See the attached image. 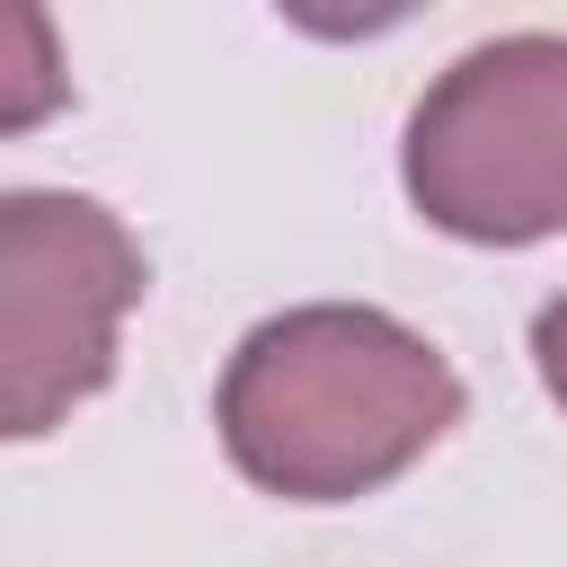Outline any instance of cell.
<instances>
[{"instance_id": "cell-1", "label": "cell", "mask_w": 567, "mask_h": 567, "mask_svg": "<svg viewBox=\"0 0 567 567\" xmlns=\"http://www.w3.org/2000/svg\"><path fill=\"white\" fill-rule=\"evenodd\" d=\"M213 425L248 487L284 505H354L461 425V372L372 301H301L239 337Z\"/></svg>"}, {"instance_id": "cell-3", "label": "cell", "mask_w": 567, "mask_h": 567, "mask_svg": "<svg viewBox=\"0 0 567 567\" xmlns=\"http://www.w3.org/2000/svg\"><path fill=\"white\" fill-rule=\"evenodd\" d=\"M142 284V239L97 195H0V416L18 443L53 434L115 381V337Z\"/></svg>"}, {"instance_id": "cell-4", "label": "cell", "mask_w": 567, "mask_h": 567, "mask_svg": "<svg viewBox=\"0 0 567 567\" xmlns=\"http://www.w3.org/2000/svg\"><path fill=\"white\" fill-rule=\"evenodd\" d=\"M532 372H540V390L567 408V292L540 301V319H532Z\"/></svg>"}, {"instance_id": "cell-2", "label": "cell", "mask_w": 567, "mask_h": 567, "mask_svg": "<svg viewBox=\"0 0 567 567\" xmlns=\"http://www.w3.org/2000/svg\"><path fill=\"white\" fill-rule=\"evenodd\" d=\"M408 204L470 248H532L567 230V35H487L408 106Z\"/></svg>"}]
</instances>
